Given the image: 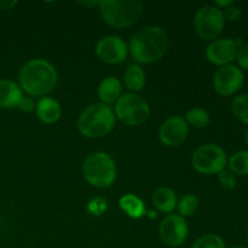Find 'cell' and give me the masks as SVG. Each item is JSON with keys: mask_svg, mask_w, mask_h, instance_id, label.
I'll return each instance as SVG.
<instances>
[{"mask_svg": "<svg viewBox=\"0 0 248 248\" xmlns=\"http://www.w3.org/2000/svg\"><path fill=\"white\" fill-rule=\"evenodd\" d=\"M123 96V82L115 77H107L99 82L98 98L101 103L110 107Z\"/></svg>", "mask_w": 248, "mask_h": 248, "instance_id": "15", "label": "cell"}, {"mask_svg": "<svg viewBox=\"0 0 248 248\" xmlns=\"http://www.w3.org/2000/svg\"><path fill=\"white\" fill-rule=\"evenodd\" d=\"M170 45L169 34L159 26H147L131 36L128 52L137 64H150L161 60Z\"/></svg>", "mask_w": 248, "mask_h": 248, "instance_id": "1", "label": "cell"}, {"mask_svg": "<svg viewBox=\"0 0 248 248\" xmlns=\"http://www.w3.org/2000/svg\"><path fill=\"white\" fill-rule=\"evenodd\" d=\"M199 206H200V200L194 194H186L177 203L179 216L183 218L195 215L196 211L199 210Z\"/></svg>", "mask_w": 248, "mask_h": 248, "instance_id": "22", "label": "cell"}, {"mask_svg": "<svg viewBox=\"0 0 248 248\" xmlns=\"http://www.w3.org/2000/svg\"><path fill=\"white\" fill-rule=\"evenodd\" d=\"M107 208H108V201L101 196L92 199L87 203V211L92 216H102L106 212Z\"/></svg>", "mask_w": 248, "mask_h": 248, "instance_id": "26", "label": "cell"}, {"mask_svg": "<svg viewBox=\"0 0 248 248\" xmlns=\"http://www.w3.org/2000/svg\"><path fill=\"white\" fill-rule=\"evenodd\" d=\"M194 170L201 174H218L227 167V153L222 147L207 143L196 148L191 155Z\"/></svg>", "mask_w": 248, "mask_h": 248, "instance_id": "7", "label": "cell"}, {"mask_svg": "<svg viewBox=\"0 0 248 248\" xmlns=\"http://www.w3.org/2000/svg\"><path fill=\"white\" fill-rule=\"evenodd\" d=\"M230 109L237 120L248 125V93H242L235 97Z\"/></svg>", "mask_w": 248, "mask_h": 248, "instance_id": "23", "label": "cell"}, {"mask_svg": "<svg viewBox=\"0 0 248 248\" xmlns=\"http://www.w3.org/2000/svg\"><path fill=\"white\" fill-rule=\"evenodd\" d=\"M225 18L222 10L215 5H205L194 16V28L198 35L205 40L213 41L222 34Z\"/></svg>", "mask_w": 248, "mask_h": 248, "instance_id": "8", "label": "cell"}, {"mask_svg": "<svg viewBox=\"0 0 248 248\" xmlns=\"http://www.w3.org/2000/svg\"><path fill=\"white\" fill-rule=\"evenodd\" d=\"M232 5H234V1H232V0H217V1L215 2V6L218 7L219 10H222V11H224L228 7L232 6Z\"/></svg>", "mask_w": 248, "mask_h": 248, "instance_id": "31", "label": "cell"}, {"mask_svg": "<svg viewBox=\"0 0 248 248\" xmlns=\"http://www.w3.org/2000/svg\"><path fill=\"white\" fill-rule=\"evenodd\" d=\"M145 72L140 64H130L124 74V85L132 93H137L145 86Z\"/></svg>", "mask_w": 248, "mask_h": 248, "instance_id": "18", "label": "cell"}, {"mask_svg": "<svg viewBox=\"0 0 248 248\" xmlns=\"http://www.w3.org/2000/svg\"><path fill=\"white\" fill-rule=\"evenodd\" d=\"M115 114L111 107L93 103L81 111L78 119V130L87 138H102L115 127Z\"/></svg>", "mask_w": 248, "mask_h": 248, "instance_id": "3", "label": "cell"}, {"mask_svg": "<svg viewBox=\"0 0 248 248\" xmlns=\"http://www.w3.org/2000/svg\"><path fill=\"white\" fill-rule=\"evenodd\" d=\"M189 234V227L186 218L179 215H167L159 225V237L169 247H178L186 242Z\"/></svg>", "mask_w": 248, "mask_h": 248, "instance_id": "10", "label": "cell"}, {"mask_svg": "<svg viewBox=\"0 0 248 248\" xmlns=\"http://www.w3.org/2000/svg\"><path fill=\"white\" fill-rule=\"evenodd\" d=\"M244 44L241 39L222 38L211 41L206 47V60L212 64L223 67V65L232 64V61L236 58L237 48Z\"/></svg>", "mask_w": 248, "mask_h": 248, "instance_id": "11", "label": "cell"}, {"mask_svg": "<svg viewBox=\"0 0 248 248\" xmlns=\"http://www.w3.org/2000/svg\"><path fill=\"white\" fill-rule=\"evenodd\" d=\"M17 5L16 0H0V11L14 9Z\"/></svg>", "mask_w": 248, "mask_h": 248, "instance_id": "30", "label": "cell"}, {"mask_svg": "<svg viewBox=\"0 0 248 248\" xmlns=\"http://www.w3.org/2000/svg\"><path fill=\"white\" fill-rule=\"evenodd\" d=\"M152 201L156 211L161 213H171L173 212L174 208H177L178 199H177L176 193L171 188L167 186H160L153 193Z\"/></svg>", "mask_w": 248, "mask_h": 248, "instance_id": "17", "label": "cell"}, {"mask_svg": "<svg viewBox=\"0 0 248 248\" xmlns=\"http://www.w3.org/2000/svg\"><path fill=\"white\" fill-rule=\"evenodd\" d=\"M189 135V126L184 118L173 115L166 119L159 128V140L165 147L174 148L184 143Z\"/></svg>", "mask_w": 248, "mask_h": 248, "instance_id": "13", "label": "cell"}, {"mask_svg": "<svg viewBox=\"0 0 248 248\" xmlns=\"http://www.w3.org/2000/svg\"><path fill=\"white\" fill-rule=\"evenodd\" d=\"M35 113L39 120L47 125L57 123L62 116V107L60 102L52 97H43L36 102Z\"/></svg>", "mask_w": 248, "mask_h": 248, "instance_id": "14", "label": "cell"}, {"mask_svg": "<svg viewBox=\"0 0 248 248\" xmlns=\"http://www.w3.org/2000/svg\"><path fill=\"white\" fill-rule=\"evenodd\" d=\"M245 84L244 72L237 65L219 67L213 75V87L222 97H230L239 92Z\"/></svg>", "mask_w": 248, "mask_h": 248, "instance_id": "9", "label": "cell"}, {"mask_svg": "<svg viewBox=\"0 0 248 248\" xmlns=\"http://www.w3.org/2000/svg\"><path fill=\"white\" fill-rule=\"evenodd\" d=\"M104 23L113 28H128L137 23L144 12L140 1L102 0L97 4Z\"/></svg>", "mask_w": 248, "mask_h": 248, "instance_id": "4", "label": "cell"}, {"mask_svg": "<svg viewBox=\"0 0 248 248\" xmlns=\"http://www.w3.org/2000/svg\"><path fill=\"white\" fill-rule=\"evenodd\" d=\"M115 118L124 125L140 126L148 121L150 116V107L140 94L124 93L114 107Z\"/></svg>", "mask_w": 248, "mask_h": 248, "instance_id": "6", "label": "cell"}, {"mask_svg": "<svg viewBox=\"0 0 248 248\" xmlns=\"http://www.w3.org/2000/svg\"><path fill=\"white\" fill-rule=\"evenodd\" d=\"M232 248H247V247H244V246H234V247H232Z\"/></svg>", "mask_w": 248, "mask_h": 248, "instance_id": "34", "label": "cell"}, {"mask_svg": "<svg viewBox=\"0 0 248 248\" xmlns=\"http://www.w3.org/2000/svg\"><path fill=\"white\" fill-rule=\"evenodd\" d=\"M217 176H218V182H219L220 186H222L223 189L232 191L236 188L237 179H236V176H235L232 171L224 169L223 171H220Z\"/></svg>", "mask_w": 248, "mask_h": 248, "instance_id": "25", "label": "cell"}, {"mask_svg": "<svg viewBox=\"0 0 248 248\" xmlns=\"http://www.w3.org/2000/svg\"><path fill=\"white\" fill-rule=\"evenodd\" d=\"M82 174L91 186L110 188L116 179L115 161L108 153L93 152L87 155L82 164Z\"/></svg>", "mask_w": 248, "mask_h": 248, "instance_id": "5", "label": "cell"}, {"mask_svg": "<svg viewBox=\"0 0 248 248\" xmlns=\"http://www.w3.org/2000/svg\"><path fill=\"white\" fill-rule=\"evenodd\" d=\"M191 248H227V246L219 235L206 234L195 240Z\"/></svg>", "mask_w": 248, "mask_h": 248, "instance_id": "24", "label": "cell"}, {"mask_svg": "<svg viewBox=\"0 0 248 248\" xmlns=\"http://www.w3.org/2000/svg\"><path fill=\"white\" fill-rule=\"evenodd\" d=\"M247 240H248V232H247Z\"/></svg>", "mask_w": 248, "mask_h": 248, "instance_id": "35", "label": "cell"}, {"mask_svg": "<svg viewBox=\"0 0 248 248\" xmlns=\"http://www.w3.org/2000/svg\"><path fill=\"white\" fill-rule=\"evenodd\" d=\"M22 97H23V91L17 82L9 79H0V107L1 108H17Z\"/></svg>", "mask_w": 248, "mask_h": 248, "instance_id": "16", "label": "cell"}, {"mask_svg": "<svg viewBox=\"0 0 248 248\" xmlns=\"http://www.w3.org/2000/svg\"><path fill=\"white\" fill-rule=\"evenodd\" d=\"M96 55L107 64H120L127 58L128 45L118 35H106L96 44Z\"/></svg>", "mask_w": 248, "mask_h": 248, "instance_id": "12", "label": "cell"}, {"mask_svg": "<svg viewBox=\"0 0 248 248\" xmlns=\"http://www.w3.org/2000/svg\"><path fill=\"white\" fill-rule=\"evenodd\" d=\"M223 15H224V18L225 21H229V22H237L241 19L242 17V11L239 6H232L228 7L223 11Z\"/></svg>", "mask_w": 248, "mask_h": 248, "instance_id": "28", "label": "cell"}, {"mask_svg": "<svg viewBox=\"0 0 248 248\" xmlns=\"http://www.w3.org/2000/svg\"><path fill=\"white\" fill-rule=\"evenodd\" d=\"M237 64L241 70H248V43H244L237 48L236 58Z\"/></svg>", "mask_w": 248, "mask_h": 248, "instance_id": "27", "label": "cell"}, {"mask_svg": "<svg viewBox=\"0 0 248 248\" xmlns=\"http://www.w3.org/2000/svg\"><path fill=\"white\" fill-rule=\"evenodd\" d=\"M245 140H246V145H247V148H248V128H247V131H246V136H245Z\"/></svg>", "mask_w": 248, "mask_h": 248, "instance_id": "33", "label": "cell"}, {"mask_svg": "<svg viewBox=\"0 0 248 248\" xmlns=\"http://www.w3.org/2000/svg\"><path fill=\"white\" fill-rule=\"evenodd\" d=\"M119 206L132 219H140L147 212L144 201L135 194H125L121 196L119 200Z\"/></svg>", "mask_w": 248, "mask_h": 248, "instance_id": "19", "label": "cell"}, {"mask_svg": "<svg viewBox=\"0 0 248 248\" xmlns=\"http://www.w3.org/2000/svg\"><path fill=\"white\" fill-rule=\"evenodd\" d=\"M228 167L235 176H248V150H239L228 160Z\"/></svg>", "mask_w": 248, "mask_h": 248, "instance_id": "20", "label": "cell"}, {"mask_svg": "<svg viewBox=\"0 0 248 248\" xmlns=\"http://www.w3.org/2000/svg\"><path fill=\"white\" fill-rule=\"evenodd\" d=\"M58 82L55 65L44 58H34L22 65L18 72V85L29 97H46Z\"/></svg>", "mask_w": 248, "mask_h": 248, "instance_id": "2", "label": "cell"}, {"mask_svg": "<svg viewBox=\"0 0 248 248\" xmlns=\"http://www.w3.org/2000/svg\"><path fill=\"white\" fill-rule=\"evenodd\" d=\"M184 120L188 124V126H191L194 128H205L210 124L211 118L207 110L202 108H191L186 110L184 115Z\"/></svg>", "mask_w": 248, "mask_h": 248, "instance_id": "21", "label": "cell"}, {"mask_svg": "<svg viewBox=\"0 0 248 248\" xmlns=\"http://www.w3.org/2000/svg\"><path fill=\"white\" fill-rule=\"evenodd\" d=\"M97 4H98V1H79V5H81V6L86 7V9H90V7L97 6Z\"/></svg>", "mask_w": 248, "mask_h": 248, "instance_id": "32", "label": "cell"}, {"mask_svg": "<svg viewBox=\"0 0 248 248\" xmlns=\"http://www.w3.org/2000/svg\"><path fill=\"white\" fill-rule=\"evenodd\" d=\"M35 106L36 103L35 101H34L33 97L23 96L21 101H19L17 108H18L21 111H23V113H31L33 110H35Z\"/></svg>", "mask_w": 248, "mask_h": 248, "instance_id": "29", "label": "cell"}]
</instances>
